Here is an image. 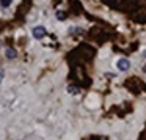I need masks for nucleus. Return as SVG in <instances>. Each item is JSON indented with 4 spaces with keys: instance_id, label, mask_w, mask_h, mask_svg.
Wrapping results in <instances>:
<instances>
[{
    "instance_id": "nucleus-1",
    "label": "nucleus",
    "mask_w": 146,
    "mask_h": 140,
    "mask_svg": "<svg viewBox=\"0 0 146 140\" xmlns=\"http://www.w3.org/2000/svg\"><path fill=\"white\" fill-rule=\"evenodd\" d=\"M46 35H47V30H46L44 25H36V27H33L32 36H33L35 39H42Z\"/></svg>"
},
{
    "instance_id": "nucleus-2",
    "label": "nucleus",
    "mask_w": 146,
    "mask_h": 140,
    "mask_svg": "<svg viewBox=\"0 0 146 140\" xmlns=\"http://www.w3.org/2000/svg\"><path fill=\"white\" fill-rule=\"evenodd\" d=\"M116 68H118V71H121V73H126V71L130 68V61L127 60V58H118L116 60Z\"/></svg>"
},
{
    "instance_id": "nucleus-3",
    "label": "nucleus",
    "mask_w": 146,
    "mask_h": 140,
    "mask_svg": "<svg viewBox=\"0 0 146 140\" xmlns=\"http://www.w3.org/2000/svg\"><path fill=\"white\" fill-rule=\"evenodd\" d=\"M5 55H7V58H10V60H11V58H16V51H14V49L13 47H7V49H5Z\"/></svg>"
},
{
    "instance_id": "nucleus-4",
    "label": "nucleus",
    "mask_w": 146,
    "mask_h": 140,
    "mask_svg": "<svg viewBox=\"0 0 146 140\" xmlns=\"http://www.w3.org/2000/svg\"><path fill=\"white\" fill-rule=\"evenodd\" d=\"M68 93H71V95H79L80 90L77 88V87H74V85H69L68 87Z\"/></svg>"
},
{
    "instance_id": "nucleus-5",
    "label": "nucleus",
    "mask_w": 146,
    "mask_h": 140,
    "mask_svg": "<svg viewBox=\"0 0 146 140\" xmlns=\"http://www.w3.org/2000/svg\"><path fill=\"white\" fill-rule=\"evenodd\" d=\"M13 0H0V8H10Z\"/></svg>"
},
{
    "instance_id": "nucleus-6",
    "label": "nucleus",
    "mask_w": 146,
    "mask_h": 140,
    "mask_svg": "<svg viewBox=\"0 0 146 140\" xmlns=\"http://www.w3.org/2000/svg\"><path fill=\"white\" fill-rule=\"evenodd\" d=\"M57 17H58V21H64V19H66V14H64L63 11H58V13H57Z\"/></svg>"
},
{
    "instance_id": "nucleus-7",
    "label": "nucleus",
    "mask_w": 146,
    "mask_h": 140,
    "mask_svg": "<svg viewBox=\"0 0 146 140\" xmlns=\"http://www.w3.org/2000/svg\"><path fill=\"white\" fill-rule=\"evenodd\" d=\"M3 77H5V71L2 69V68H0V82H2V80H3Z\"/></svg>"
}]
</instances>
